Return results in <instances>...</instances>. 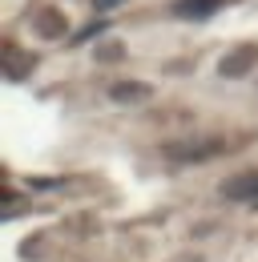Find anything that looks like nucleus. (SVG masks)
<instances>
[{
    "label": "nucleus",
    "instance_id": "423d86ee",
    "mask_svg": "<svg viewBox=\"0 0 258 262\" xmlns=\"http://www.w3.org/2000/svg\"><path fill=\"white\" fill-rule=\"evenodd\" d=\"M32 65H36V57H25V53H16V49L8 45V65H4V73H8L12 81H16V77H25Z\"/></svg>",
    "mask_w": 258,
    "mask_h": 262
},
{
    "label": "nucleus",
    "instance_id": "f257e3e1",
    "mask_svg": "<svg viewBox=\"0 0 258 262\" xmlns=\"http://www.w3.org/2000/svg\"><path fill=\"white\" fill-rule=\"evenodd\" d=\"M222 149H226L222 137H182V141H165L161 158H169V162H210Z\"/></svg>",
    "mask_w": 258,
    "mask_h": 262
},
{
    "label": "nucleus",
    "instance_id": "f03ea898",
    "mask_svg": "<svg viewBox=\"0 0 258 262\" xmlns=\"http://www.w3.org/2000/svg\"><path fill=\"white\" fill-rule=\"evenodd\" d=\"M254 65H258V45H238V49H230V53L222 57L218 73L230 77V81H238V77H246Z\"/></svg>",
    "mask_w": 258,
    "mask_h": 262
},
{
    "label": "nucleus",
    "instance_id": "0eeeda50",
    "mask_svg": "<svg viewBox=\"0 0 258 262\" xmlns=\"http://www.w3.org/2000/svg\"><path fill=\"white\" fill-rule=\"evenodd\" d=\"M222 0H178V16H206L214 12Z\"/></svg>",
    "mask_w": 258,
    "mask_h": 262
},
{
    "label": "nucleus",
    "instance_id": "7ed1b4c3",
    "mask_svg": "<svg viewBox=\"0 0 258 262\" xmlns=\"http://www.w3.org/2000/svg\"><path fill=\"white\" fill-rule=\"evenodd\" d=\"M218 190H222V198H230V202H250V198H258V169L230 173Z\"/></svg>",
    "mask_w": 258,
    "mask_h": 262
},
{
    "label": "nucleus",
    "instance_id": "1a4fd4ad",
    "mask_svg": "<svg viewBox=\"0 0 258 262\" xmlns=\"http://www.w3.org/2000/svg\"><path fill=\"white\" fill-rule=\"evenodd\" d=\"M121 0H97V8H117Z\"/></svg>",
    "mask_w": 258,
    "mask_h": 262
},
{
    "label": "nucleus",
    "instance_id": "6e6552de",
    "mask_svg": "<svg viewBox=\"0 0 258 262\" xmlns=\"http://www.w3.org/2000/svg\"><path fill=\"white\" fill-rule=\"evenodd\" d=\"M121 53H125V49H121V40H105V45H97V61H101V65H117V61H121Z\"/></svg>",
    "mask_w": 258,
    "mask_h": 262
},
{
    "label": "nucleus",
    "instance_id": "20e7f679",
    "mask_svg": "<svg viewBox=\"0 0 258 262\" xmlns=\"http://www.w3.org/2000/svg\"><path fill=\"white\" fill-rule=\"evenodd\" d=\"M32 29H36L40 40H57V36H64V29H69V16H64L61 8H36V12H32Z\"/></svg>",
    "mask_w": 258,
    "mask_h": 262
},
{
    "label": "nucleus",
    "instance_id": "39448f33",
    "mask_svg": "<svg viewBox=\"0 0 258 262\" xmlns=\"http://www.w3.org/2000/svg\"><path fill=\"white\" fill-rule=\"evenodd\" d=\"M109 97L117 101V105H141V101L154 97V89H149L145 81H117V85L109 89Z\"/></svg>",
    "mask_w": 258,
    "mask_h": 262
}]
</instances>
